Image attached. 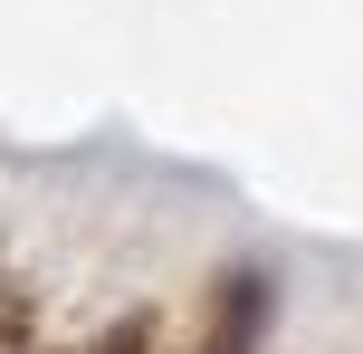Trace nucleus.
<instances>
[{
  "instance_id": "obj_1",
  "label": "nucleus",
  "mask_w": 363,
  "mask_h": 354,
  "mask_svg": "<svg viewBox=\"0 0 363 354\" xmlns=\"http://www.w3.org/2000/svg\"><path fill=\"white\" fill-rule=\"evenodd\" d=\"M258 336H268V278L230 268L220 278V316H211V354H258Z\"/></svg>"
},
{
  "instance_id": "obj_2",
  "label": "nucleus",
  "mask_w": 363,
  "mask_h": 354,
  "mask_svg": "<svg viewBox=\"0 0 363 354\" xmlns=\"http://www.w3.org/2000/svg\"><path fill=\"white\" fill-rule=\"evenodd\" d=\"M153 345V316H125V326H106L96 345H67V354H144Z\"/></svg>"
}]
</instances>
